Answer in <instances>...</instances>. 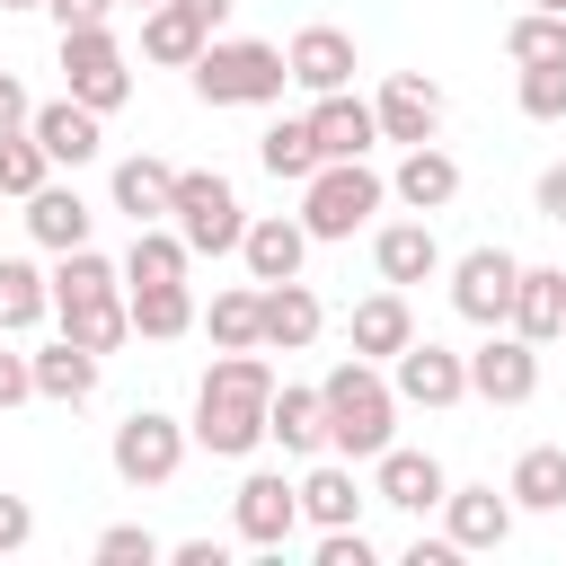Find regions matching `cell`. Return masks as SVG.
<instances>
[{"label":"cell","instance_id":"1","mask_svg":"<svg viewBox=\"0 0 566 566\" xmlns=\"http://www.w3.org/2000/svg\"><path fill=\"white\" fill-rule=\"evenodd\" d=\"M265 407H274V363H265V345L221 354V363L203 371V389H195V442H203L212 460H248V451L265 442Z\"/></svg>","mask_w":566,"mask_h":566},{"label":"cell","instance_id":"2","mask_svg":"<svg viewBox=\"0 0 566 566\" xmlns=\"http://www.w3.org/2000/svg\"><path fill=\"white\" fill-rule=\"evenodd\" d=\"M318 398H327V451L336 460H380L398 442V389H389V371L371 354H345L318 380Z\"/></svg>","mask_w":566,"mask_h":566},{"label":"cell","instance_id":"3","mask_svg":"<svg viewBox=\"0 0 566 566\" xmlns=\"http://www.w3.org/2000/svg\"><path fill=\"white\" fill-rule=\"evenodd\" d=\"M292 88V62L283 44H256V35H212L195 53V97L203 106H274Z\"/></svg>","mask_w":566,"mask_h":566},{"label":"cell","instance_id":"4","mask_svg":"<svg viewBox=\"0 0 566 566\" xmlns=\"http://www.w3.org/2000/svg\"><path fill=\"white\" fill-rule=\"evenodd\" d=\"M380 203H389V177H380L371 159H327V168L301 186V230H310V239H354Z\"/></svg>","mask_w":566,"mask_h":566},{"label":"cell","instance_id":"5","mask_svg":"<svg viewBox=\"0 0 566 566\" xmlns=\"http://www.w3.org/2000/svg\"><path fill=\"white\" fill-rule=\"evenodd\" d=\"M168 221H177V239H186L195 256H230V248L248 239V212H239V195H230L221 168H177V203H168Z\"/></svg>","mask_w":566,"mask_h":566},{"label":"cell","instance_id":"6","mask_svg":"<svg viewBox=\"0 0 566 566\" xmlns=\"http://www.w3.org/2000/svg\"><path fill=\"white\" fill-rule=\"evenodd\" d=\"M186 442H195V424H177V416H159V407H133V416L115 424L106 460H115L124 486H168V478L186 469Z\"/></svg>","mask_w":566,"mask_h":566},{"label":"cell","instance_id":"7","mask_svg":"<svg viewBox=\"0 0 566 566\" xmlns=\"http://www.w3.org/2000/svg\"><path fill=\"white\" fill-rule=\"evenodd\" d=\"M62 88L97 115H115L133 97V71H124V44L106 27H62Z\"/></svg>","mask_w":566,"mask_h":566},{"label":"cell","instance_id":"8","mask_svg":"<svg viewBox=\"0 0 566 566\" xmlns=\"http://www.w3.org/2000/svg\"><path fill=\"white\" fill-rule=\"evenodd\" d=\"M513 283H522V256H513V248H469V256L451 265V310H460L469 327H504V318H513Z\"/></svg>","mask_w":566,"mask_h":566},{"label":"cell","instance_id":"9","mask_svg":"<svg viewBox=\"0 0 566 566\" xmlns=\"http://www.w3.org/2000/svg\"><path fill=\"white\" fill-rule=\"evenodd\" d=\"M469 398H486V407H522V398H539V345L513 336V327H486V345L469 354Z\"/></svg>","mask_w":566,"mask_h":566},{"label":"cell","instance_id":"10","mask_svg":"<svg viewBox=\"0 0 566 566\" xmlns=\"http://www.w3.org/2000/svg\"><path fill=\"white\" fill-rule=\"evenodd\" d=\"M230 522H239V539H248V548H283V539H292V522H301V486H292L283 469H248V478H239V495H230Z\"/></svg>","mask_w":566,"mask_h":566},{"label":"cell","instance_id":"11","mask_svg":"<svg viewBox=\"0 0 566 566\" xmlns=\"http://www.w3.org/2000/svg\"><path fill=\"white\" fill-rule=\"evenodd\" d=\"M389 389H398L407 407H460V398H469V354H451V345L416 336V345L389 363Z\"/></svg>","mask_w":566,"mask_h":566},{"label":"cell","instance_id":"12","mask_svg":"<svg viewBox=\"0 0 566 566\" xmlns=\"http://www.w3.org/2000/svg\"><path fill=\"white\" fill-rule=\"evenodd\" d=\"M371 115H380V142H433L442 133V88L424 80V71H389L380 80V97H371Z\"/></svg>","mask_w":566,"mask_h":566},{"label":"cell","instance_id":"13","mask_svg":"<svg viewBox=\"0 0 566 566\" xmlns=\"http://www.w3.org/2000/svg\"><path fill=\"white\" fill-rule=\"evenodd\" d=\"M442 495H451V478H442V460L433 451H380L371 460V504H398V513H442Z\"/></svg>","mask_w":566,"mask_h":566},{"label":"cell","instance_id":"14","mask_svg":"<svg viewBox=\"0 0 566 566\" xmlns=\"http://www.w3.org/2000/svg\"><path fill=\"white\" fill-rule=\"evenodd\" d=\"M371 265H380V283H433L442 274V239H433V212H416V221H380L371 230Z\"/></svg>","mask_w":566,"mask_h":566},{"label":"cell","instance_id":"15","mask_svg":"<svg viewBox=\"0 0 566 566\" xmlns=\"http://www.w3.org/2000/svg\"><path fill=\"white\" fill-rule=\"evenodd\" d=\"M345 345H354V354H371V363H398V354L416 345V310H407V292H398V283H380L371 301H354Z\"/></svg>","mask_w":566,"mask_h":566},{"label":"cell","instance_id":"16","mask_svg":"<svg viewBox=\"0 0 566 566\" xmlns=\"http://www.w3.org/2000/svg\"><path fill=\"white\" fill-rule=\"evenodd\" d=\"M283 62H292V88H310V97L354 88V35H345V27H301V35L283 44Z\"/></svg>","mask_w":566,"mask_h":566},{"label":"cell","instance_id":"17","mask_svg":"<svg viewBox=\"0 0 566 566\" xmlns=\"http://www.w3.org/2000/svg\"><path fill=\"white\" fill-rule=\"evenodd\" d=\"M310 133H318V159H371L380 115L354 88H327V97H310Z\"/></svg>","mask_w":566,"mask_h":566},{"label":"cell","instance_id":"18","mask_svg":"<svg viewBox=\"0 0 566 566\" xmlns=\"http://www.w3.org/2000/svg\"><path fill=\"white\" fill-rule=\"evenodd\" d=\"M35 142H44V159L53 168H88L97 150H106V133H97V106H80L71 88L53 97V106H35V124H27Z\"/></svg>","mask_w":566,"mask_h":566},{"label":"cell","instance_id":"19","mask_svg":"<svg viewBox=\"0 0 566 566\" xmlns=\"http://www.w3.org/2000/svg\"><path fill=\"white\" fill-rule=\"evenodd\" d=\"M265 442H283V460H318V451H327V398H318V389H301V380H274Z\"/></svg>","mask_w":566,"mask_h":566},{"label":"cell","instance_id":"20","mask_svg":"<svg viewBox=\"0 0 566 566\" xmlns=\"http://www.w3.org/2000/svg\"><path fill=\"white\" fill-rule=\"evenodd\" d=\"M239 256H248V274H256V283H292V274H301V256H310L301 212H256V221H248V239H239Z\"/></svg>","mask_w":566,"mask_h":566},{"label":"cell","instance_id":"21","mask_svg":"<svg viewBox=\"0 0 566 566\" xmlns=\"http://www.w3.org/2000/svg\"><path fill=\"white\" fill-rule=\"evenodd\" d=\"M442 531L460 539V557H469V548H504V539H513V495H495V486H451V495H442Z\"/></svg>","mask_w":566,"mask_h":566},{"label":"cell","instance_id":"22","mask_svg":"<svg viewBox=\"0 0 566 566\" xmlns=\"http://www.w3.org/2000/svg\"><path fill=\"white\" fill-rule=\"evenodd\" d=\"M504 327L531 336V345H557V336H566V265H522L513 318H504Z\"/></svg>","mask_w":566,"mask_h":566},{"label":"cell","instance_id":"23","mask_svg":"<svg viewBox=\"0 0 566 566\" xmlns=\"http://www.w3.org/2000/svg\"><path fill=\"white\" fill-rule=\"evenodd\" d=\"M88 230H97V212L80 203V186H53V177H44V186L27 195V239H35V248L62 256V248H88Z\"/></svg>","mask_w":566,"mask_h":566},{"label":"cell","instance_id":"24","mask_svg":"<svg viewBox=\"0 0 566 566\" xmlns=\"http://www.w3.org/2000/svg\"><path fill=\"white\" fill-rule=\"evenodd\" d=\"M389 195H398L407 212H442V203L460 195V159H451L442 142H416V150L398 159V177H389Z\"/></svg>","mask_w":566,"mask_h":566},{"label":"cell","instance_id":"25","mask_svg":"<svg viewBox=\"0 0 566 566\" xmlns=\"http://www.w3.org/2000/svg\"><path fill=\"white\" fill-rule=\"evenodd\" d=\"M318 327H327V310H318V292L301 274L265 283V354H301V345H318Z\"/></svg>","mask_w":566,"mask_h":566},{"label":"cell","instance_id":"26","mask_svg":"<svg viewBox=\"0 0 566 566\" xmlns=\"http://www.w3.org/2000/svg\"><path fill=\"white\" fill-rule=\"evenodd\" d=\"M212 44V27L186 9V0H159V9H142V53L150 62H168V71H195V53Z\"/></svg>","mask_w":566,"mask_h":566},{"label":"cell","instance_id":"27","mask_svg":"<svg viewBox=\"0 0 566 566\" xmlns=\"http://www.w3.org/2000/svg\"><path fill=\"white\" fill-rule=\"evenodd\" d=\"M168 203H177V168L168 159H150V150L115 159V212H133V230L142 221H168Z\"/></svg>","mask_w":566,"mask_h":566},{"label":"cell","instance_id":"28","mask_svg":"<svg viewBox=\"0 0 566 566\" xmlns=\"http://www.w3.org/2000/svg\"><path fill=\"white\" fill-rule=\"evenodd\" d=\"M35 398H53V407H80V398H97V354H88L80 336H53V345H35Z\"/></svg>","mask_w":566,"mask_h":566},{"label":"cell","instance_id":"29","mask_svg":"<svg viewBox=\"0 0 566 566\" xmlns=\"http://www.w3.org/2000/svg\"><path fill=\"white\" fill-rule=\"evenodd\" d=\"M363 486H354V460H318L310 478H301V522H318V531H345V522H363Z\"/></svg>","mask_w":566,"mask_h":566},{"label":"cell","instance_id":"30","mask_svg":"<svg viewBox=\"0 0 566 566\" xmlns=\"http://www.w3.org/2000/svg\"><path fill=\"white\" fill-rule=\"evenodd\" d=\"M504 495H513V513H566V442H531L513 460Z\"/></svg>","mask_w":566,"mask_h":566},{"label":"cell","instance_id":"31","mask_svg":"<svg viewBox=\"0 0 566 566\" xmlns=\"http://www.w3.org/2000/svg\"><path fill=\"white\" fill-rule=\"evenodd\" d=\"M256 159H265V177H283V186H310L327 159H318V133H310V115H283V124H265L256 133Z\"/></svg>","mask_w":566,"mask_h":566},{"label":"cell","instance_id":"32","mask_svg":"<svg viewBox=\"0 0 566 566\" xmlns=\"http://www.w3.org/2000/svg\"><path fill=\"white\" fill-rule=\"evenodd\" d=\"M53 318H62V336H80L88 354H115V345L133 336V301H124V292H88V301H62Z\"/></svg>","mask_w":566,"mask_h":566},{"label":"cell","instance_id":"33","mask_svg":"<svg viewBox=\"0 0 566 566\" xmlns=\"http://www.w3.org/2000/svg\"><path fill=\"white\" fill-rule=\"evenodd\" d=\"M124 301H133V336H150V345L195 327V292L186 283H124Z\"/></svg>","mask_w":566,"mask_h":566},{"label":"cell","instance_id":"34","mask_svg":"<svg viewBox=\"0 0 566 566\" xmlns=\"http://www.w3.org/2000/svg\"><path fill=\"white\" fill-rule=\"evenodd\" d=\"M203 327H212V345H221V354H248V345H265V283H239V292H212V310H203Z\"/></svg>","mask_w":566,"mask_h":566},{"label":"cell","instance_id":"35","mask_svg":"<svg viewBox=\"0 0 566 566\" xmlns=\"http://www.w3.org/2000/svg\"><path fill=\"white\" fill-rule=\"evenodd\" d=\"M35 318H53V274H35L27 256H0V336H27Z\"/></svg>","mask_w":566,"mask_h":566},{"label":"cell","instance_id":"36","mask_svg":"<svg viewBox=\"0 0 566 566\" xmlns=\"http://www.w3.org/2000/svg\"><path fill=\"white\" fill-rule=\"evenodd\" d=\"M186 265H195V248L177 230H159V221H142L133 248H124V283H186Z\"/></svg>","mask_w":566,"mask_h":566},{"label":"cell","instance_id":"37","mask_svg":"<svg viewBox=\"0 0 566 566\" xmlns=\"http://www.w3.org/2000/svg\"><path fill=\"white\" fill-rule=\"evenodd\" d=\"M88 292H124V265H106L97 248H62V265H53V310H62V301H88Z\"/></svg>","mask_w":566,"mask_h":566},{"label":"cell","instance_id":"38","mask_svg":"<svg viewBox=\"0 0 566 566\" xmlns=\"http://www.w3.org/2000/svg\"><path fill=\"white\" fill-rule=\"evenodd\" d=\"M504 53L531 71V62H566V18L557 9H522L513 27H504Z\"/></svg>","mask_w":566,"mask_h":566},{"label":"cell","instance_id":"39","mask_svg":"<svg viewBox=\"0 0 566 566\" xmlns=\"http://www.w3.org/2000/svg\"><path fill=\"white\" fill-rule=\"evenodd\" d=\"M44 177H53L44 142H35V133H0V195H18V203H27Z\"/></svg>","mask_w":566,"mask_h":566},{"label":"cell","instance_id":"40","mask_svg":"<svg viewBox=\"0 0 566 566\" xmlns=\"http://www.w3.org/2000/svg\"><path fill=\"white\" fill-rule=\"evenodd\" d=\"M513 97H522V115H531V124H566V62H531Z\"/></svg>","mask_w":566,"mask_h":566},{"label":"cell","instance_id":"41","mask_svg":"<svg viewBox=\"0 0 566 566\" xmlns=\"http://www.w3.org/2000/svg\"><path fill=\"white\" fill-rule=\"evenodd\" d=\"M150 557H159V539L142 522H106L97 531V566H150Z\"/></svg>","mask_w":566,"mask_h":566},{"label":"cell","instance_id":"42","mask_svg":"<svg viewBox=\"0 0 566 566\" xmlns=\"http://www.w3.org/2000/svg\"><path fill=\"white\" fill-rule=\"evenodd\" d=\"M318 566H371V539H363V522H345V531H318Z\"/></svg>","mask_w":566,"mask_h":566},{"label":"cell","instance_id":"43","mask_svg":"<svg viewBox=\"0 0 566 566\" xmlns=\"http://www.w3.org/2000/svg\"><path fill=\"white\" fill-rule=\"evenodd\" d=\"M27 539H35V504L27 495H0V557H18Z\"/></svg>","mask_w":566,"mask_h":566},{"label":"cell","instance_id":"44","mask_svg":"<svg viewBox=\"0 0 566 566\" xmlns=\"http://www.w3.org/2000/svg\"><path fill=\"white\" fill-rule=\"evenodd\" d=\"M27 398H35V354L0 345V407H27Z\"/></svg>","mask_w":566,"mask_h":566},{"label":"cell","instance_id":"45","mask_svg":"<svg viewBox=\"0 0 566 566\" xmlns=\"http://www.w3.org/2000/svg\"><path fill=\"white\" fill-rule=\"evenodd\" d=\"M27 124H35V97L18 71H0V133H27Z\"/></svg>","mask_w":566,"mask_h":566},{"label":"cell","instance_id":"46","mask_svg":"<svg viewBox=\"0 0 566 566\" xmlns=\"http://www.w3.org/2000/svg\"><path fill=\"white\" fill-rule=\"evenodd\" d=\"M44 9H53V27H106L115 0H44Z\"/></svg>","mask_w":566,"mask_h":566},{"label":"cell","instance_id":"47","mask_svg":"<svg viewBox=\"0 0 566 566\" xmlns=\"http://www.w3.org/2000/svg\"><path fill=\"white\" fill-rule=\"evenodd\" d=\"M539 221H566V159L539 168Z\"/></svg>","mask_w":566,"mask_h":566},{"label":"cell","instance_id":"48","mask_svg":"<svg viewBox=\"0 0 566 566\" xmlns=\"http://www.w3.org/2000/svg\"><path fill=\"white\" fill-rule=\"evenodd\" d=\"M168 557H177V566H230V548H221V539H177Z\"/></svg>","mask_w":566,"mask_h":566},{"label":"cell","instance_id":"49","mask_svg":"<svg viewBox=\"0 0 566 566\" xmlns=\"http://www.w3.org/2000/svg\"><path fill=\"white\" fill-rule=\"evenodd\" d=\"M186 9H195L203 27H221V18H230V0H186Z\"/></svg>","mask_w":566,"mask_h":566},{"label":"cell","instance_id":"50","mask_svg":"<svg viewBox=\"0 0 566 566\" xmlns=\"http://www.w3.org/2000/svg\"><path fill=\"white\" fill-rule=\"evenodd\" d=\"M0 9H44V0H0Z\"/></svg>","mask_w":566,"mask_h":566},{"label":"cell","instance_id":"51","mask_svg":"<svg viewBox=\"0 0 566 566\" xmlns=\"http://www.w3.org/2000/svg\"><path fill=\"white\" fill-rule=\"evenodd\" d=\"M531 9H557V18H566V0H531Z\"/></svg>","mask_w":566,"mask_h":566},{"label":"cell","instance_id":"52","mask_svg":"<svg viewBox=\"0 0 566 566\" xmlns=\"http://www.w3.org/2000/svg\"><path fill=\"white\" fill-rule=\"evenodd\" d=\"M142 9H159V0H142Z\"/></svg>","mask_w":566,"mask_h":566}]
</instances>
